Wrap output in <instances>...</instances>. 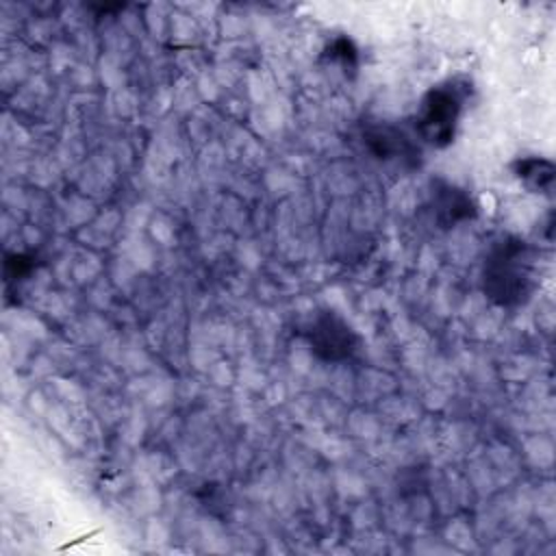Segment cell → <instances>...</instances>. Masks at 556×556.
I'll return each instance as SVG.
<instances>
[{
  "label": "cell",
  "instance_id": "obj_1",
  "mask_svg": "<svg viewBox=\"0 0 556 556\" xmlns=\"http://www.w3.org/2000/svg\"><path fill=\"white\" fill-rule=\"evenodd\" d=\"M480 280L484 295L495 306H523L536 289V261L532 245L519 237H500L484 254Z\"/></svg>",
  "mask_w": 556,
  "mask_h": 556
},
{
  "label": "cell",
  "instance_id": "obj_2",
  "mask_svg": "<svg viewBox=\"0 0 556 556\" xmlns=\"http://www.w3.org/2000/svg\"><path fill=\"white\" fill-rule=\"evenodd\" d=\"M469 87V83L452 78L430 87L421 96L415 113V132L426 143L432 148H447L454 141L465 102L471 91Z\"/></svg>",
  "mask_w": 556,
  "mask_h": 556
},
{
  "label": "cell",
  "instance_id": "obj_3",
  "mask_svg": "<svg viewBox=\"0 0 556 556\" xmlns=\"http://www.w3.org/2000/svg\"><path fill=\"white\" fill-rule=\"evenodd\" d=\"M304 339L313 356L324 363L352 361L361 350L358 332L332 308H321L313 315L304 330Z\"/></svg>",
  "mask_w": 556,
  "mask_h": 556
},
{
  "label": "cell",
  "instance_id": "obj_4",
  "mask_svg": "<svg viewBox=\"0 0 556 556\" xmlns=\"http://www.w3.org/2000/svg\"><path fill=\"white\" fill-rule=\"evenodd\" d=\"M361 139L365 150L378 161H395L404 167H417L421 161V150L413 137L391 122L365 124Z\"/></svg>",
  "mask_w": 556,
  "mask_h": 556
},
{
  "label": "cell",
  "instance_id": "obj_5",
  "mask_svg": "<svg viewBox=\"0 0 556 556\" xmlns=\"http://www.w3.org/2000/svg\"><path fill=\"white\" fill-rule=\"evenodd\" d=\"M430 211H432L434 224L447 230L463 222L476 219L478 204L473 202L469 191H465L463 187L437 178L432 180V189H430Z\"/></svg>",
  "mask_w": 556,
  "mask_h": 556
},
{
  "label": "cell",
  "instance_id": "obj_6",
  "mask_svg": "<svg viewBox=\"0 0 556 556\" xmlns=\"http://www.w3.org/2000/svg\"><path fill=\"white\" fill-rule=\"evenodd\" d=\"M515 178L530 191V193H545L549 195L554 189L556 167L549 159L543 156H519L510 165Z\"/></svg>",
  "mask_w": 556,
  "mask_h": 556
},
{
  "label": "cell",
  "instance_id": "obj_7",
  "mask_svg": "<svg viewBox=\"0 0 556 556\" xmlns=\"http://www.w3.org/2000/svg\"><path fill=\"white\" fill-rule=\"evenodd\" d=\"M321 61L326 65L339 67L341 74L354 76L358 70V48L350 37H334L321 52Z\"/></svg>",
  "mask_w": 556,
  "mask_h": 556
},
{
  "label": "cell",
  "instance_id": "obj_8",
  "mask_svg": "<svg viewBox=\"0 0 556 556\" xmlns=\"http://www.w3.org/2000/svg\"><path fill=\"white\" fill-rule=\"evenodd\" d=\"M37 269V258L24 252H9L4 256V282L7 287L28 280Z\"/></svg>",
  "mask_w": 556,
  "mask_h": 556
}]
</instances>
